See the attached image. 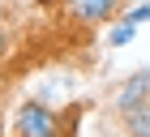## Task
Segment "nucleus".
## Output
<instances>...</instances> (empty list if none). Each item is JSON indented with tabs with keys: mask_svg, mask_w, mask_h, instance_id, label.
I'll use <instances>...</instances> for the list:
<instances>
[{
	"mask_svg": "<svg viewBox=\"0 0 150 137\" xmlns=\"http://www.w3.org/2000/svg\"><path fill=\"white\" fill-rule=\"evenodd\" d=\"M13 133L17 137H56L60 133V116L43 103H22L13 112Z\"/></svg>",
	"mask_w": 150,
	"mask_h": 137,
	"instance_id": "obj_1",
	"label": "nucleus"
},
{
	"mask_svg": "<svg viewBox=\"0 0 150 137\" xmlns=\"http://www.w3.org/2000/svg\"><path fill=\"white\" fill-rule=\"evenodd\" d=\"M64 4V13H69L73 22H81V26H99V22H107L116 9H120V0H60Z\"/></svg>",
	"mask_w": 150,
	"mask_h": 137,
	"instance_id": "obj_2",
	"label": "nucleus"
},
{
	"mask_svg": "<svg viewBox=\"0 0 150 137\" xmlns=\"http://www.w3.org/2000/svg\"><path fill=\"white\" fill-rule=\"evenodd\" d=\"M146 99H150V68L133 73V81H125V86L116 90V107H120V112H133V107H142Z\"/></svg>",
	"mask_w": 150,
	"mask_h": 137,
	"instance_id": "obj_3",
	"label": "nucleus"
},
{
	"mask_svg": "<svg viewBox=\"0 0 150 137\" xmlns=\"http://www.w3.org/2000/svg\"><path fill=\"white\" fill-rule=\"evenodd\" d=\"M125 129H129V137H150V99L133 112H125Z\"/></svg>",
	"mask_w": 150,
	"mask_h": 137,
	"instance_id": "obj_4",
	"label": "nucleus"
},
{
	"mask_svg": "<svg viewBox=\"0 0 150 137\" xmlns=\"http://www.w3.org/2000/svg\"><path fill=\"white\" fill-rule=\"evenodd\" d=\"M133 34H137V26H133V22L125 17V22H116V26H112L107 43H112V47H125V43H133Z\"/></svg>",
	"mask_w": 150,
	"mask_h": 137,
	"instance_id": "obj_5",
	"label": "nucleus"
},
{
	"mask_svg": "<svg viewBox=\"0 0 150 137\" xmlns=\"http://www.w3.org/2000/svg\"><path fill=\"white\" fill-rule=\"evenodd\" d=\"M129 22H133V26H142V22H150V4H137V9L129 13Z\"/></svg>",
	"mask_w": 150,
	"mask_h": 137,
	"instance_id": "obj_6",
	"label": "nucleus"
},
{
	"mask_svg": "<svg viewBox=\"0 0 150 137\" xmlns=\"http://www.w3.org/2000/svg\"><path fill=\"white\" fill-rule=\"evenodd\" d=\"M4 52H9V34L0 30V60H4Z\"/></svg>",
	"mask_w": 150,
	"mask_h": 137,
	"instance_id": "obj_7",
	"label": "nucleus"
},
{
	"mask_svg": "<svg viewBox=\"0 0 150 137\" xmlns=\"http://www.w3.org/2000/svg\"><path fill=\"white\" fill-rule=\"evenodd\" d=\"M39 4H60V0H39Z\"/></svg>",
	"mask_w": 150,
	"mask_h": 137,
	"instance_id": "obj_8",
	"label": "nucleus"
}]
</instances>
